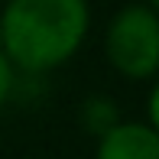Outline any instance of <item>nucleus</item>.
<instances>
[{
	"label": "nucleus",
	"mask_w": 159,
	"mask_h": 159,
	"mask_svg": "<svg viewBox=\"0 0 159 159\" xmlns=\"http://www.w3.org/2000/svg\"><path fill=\"white\" fill-rule=\"evenodd\" d=\"M91 30L88 0H7L0 13V49L13 68L42 75L65 65Z\"/></svg>",
	"instance_id": "f257e3e1"
},
{
	"label": "nucleus",
	"mask_w": 159,
	"mask_h": 159,
	"mask_svg": "<svg viewBox=\"0 0 159 159\" xmlns=\"http://www.w3.org/2000/svg\"><path fill=\"white\" fill-rule=\"evenodd\" d=\"M146 3H149V7H156V10H159V0H146Z\"/></svg>",
	"instance_id": "39448f33"
},
{
	"label": "nucleus",
	"mask_w": 159,
	"mask_h": 159,
	"mask_svg": "<svg viewBox=\"0 0 159 159\" xmlns=\"http://www.w3.org/2000/svg\"><path fill=\"white\" fill-rule=\"evenodd\" d=\"M104 55L117 75L149 81L159 71V13L146 0L127 3L111 16L104 33Z\"/></svg>",
	"instance_id": "f03ea898"
},
{
	"label": "nucleus",
	"mask_w": 159,
	"mask_h": 159,
	"mask_svg": "<svg viewBox=\"0 0 159 159\" xmlns=\"http://www.w3.org/2000/svg\"><path fill=\"white\" fill-rule=\"evenodd\" d=\"M94 159H159V130L146 120H117L98 133Z\"/></svg>",
	"instance_id": "7ed1b4c3"
},
{
	"label": "nucleus",
	"mask_w": 159,
	"mask_h": 159,
	"mask_svg": "<svg viewBox=\"0 0 159 159\" xmlns=\"http://www.w3.org/2000/svg\"><path fill=\"white\" fill-rule=\"evenodd\" d=\"M13 84H16V68H13V62L7 59V55H3V49H0V107L10 101Z\"/></svg>",
	"instance_id": "20e7f679"
}]
</instances>
